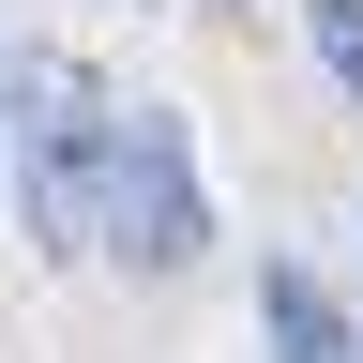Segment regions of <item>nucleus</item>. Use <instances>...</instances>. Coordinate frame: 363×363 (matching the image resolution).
Here are the masks:
<instances>
[{
    "instance_id": "1",
    "label": "nucleus",
    "mask_w": 363,
    "mask_h": 363,
    "mask_svg": "<svg viewBox=\"0 0 363 363\" xmlns=\"http://www.w3.org/2000/svg\"><path fill=\"white\" fill-rule=\"evenodd\" d=\"M106 136H121V106L76 61H30L16 76V182H30V242L45 257H91V242H106Z\"/></svg>"
},
{
    "instance_id": "2",
    "label": "nucleus",
    "mask_w": 363,
    "mask_h": 363,
    "mask_svg": "<svg viewBox=\"0 0 363 363\" xmlns=\"http://www.w3.org/2000/svg\"><path fill=\"white\" fill-rule=\"evenodd\" d=\"M197 242H212V197H197L182 121L167 106H121V136H106V257L121 272H182Z\"/></svg>"
},
{
    "instance_id": "3",
    "label": "nucleus",
    "mask_w": 363,
    "mask_h": 363,
    "mask_svg": "<svg viewBox=\"0 0 363 363\" xmlns=\"http://www.w3.org/2000/svg\"><path fill=\"white\" fill-rule=\"evenodd\" d=\"M257 348H272V363H363V333L333 318V288H318L303 257H272V272H257Z\"/></svg>"
},
{
    "instance_id": "4",
    "label": "nucleus",
    "mask_w": 363,
    "mask_h": 363,
    "mask_svg": "<svg viewBox=\"0 0 363 363\" xmlns=\"http://www.w3.org/2000/svg\"><path fill=\"white\" fill-rule=\"evenodd\" d=\"M303 45H318V76L363 106V0H303Z\"/></svg>"
}]
</instances>
